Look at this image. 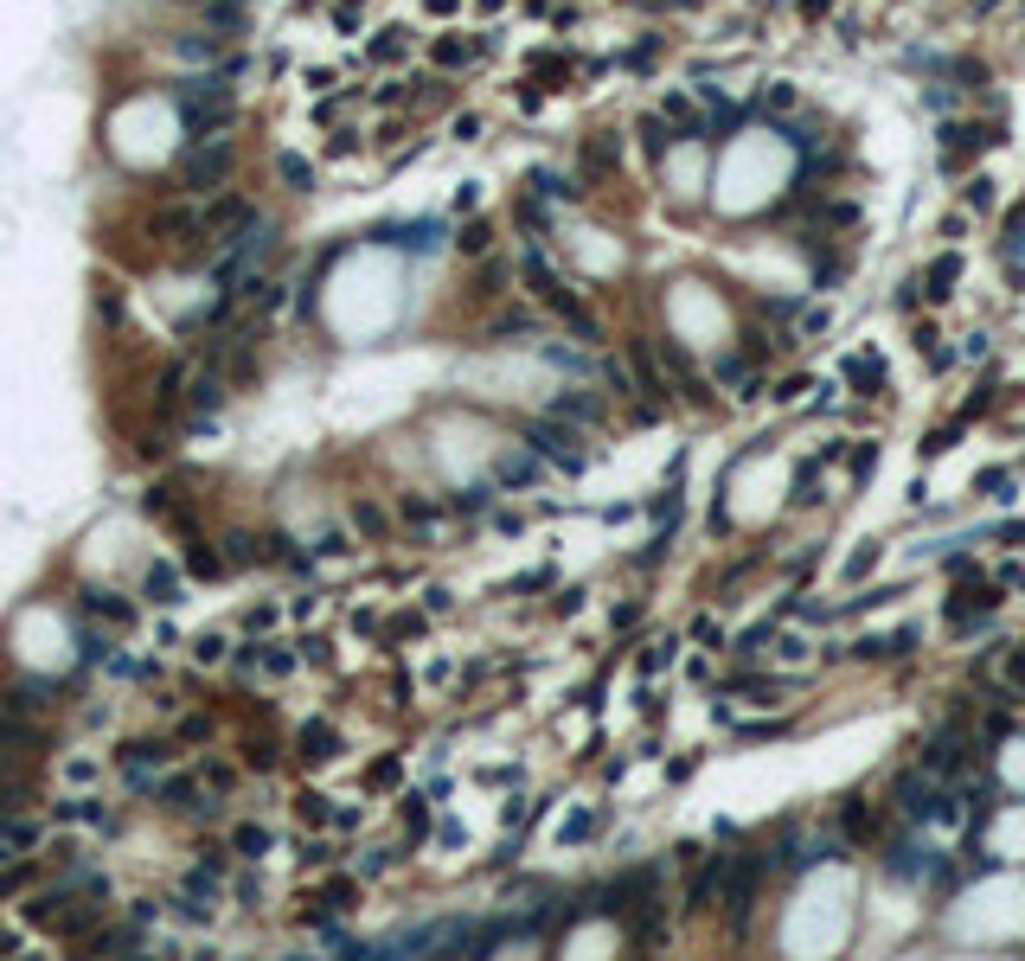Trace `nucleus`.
<instances>
[{
  "label": "nucleus",
  "mask_w": 1025,
  "mask_h": 961,
  "mask_svg": "<svg viewBox=\"0 0 1025 961\" xmlns=\"http://www.w3.org/2000/svg\"><path fill=\"white\" fill-rule=\"evenodd\" d=\"M378 238H385V244H398V251H437V244H442V219H417V224H385Z\"/></svg>",
  "instance_id": "13"
},
{
  "label": "nucleus",
  "mask_w": 1025,
  "mask_h": 961,
  "mask_svg": "<svg viewBox=\"0 0 1025 961\" xmlns=\"http://www.w3.org/2000/svg\"><path fill=\"white\" fill-rule=\"evenodd\" d=\"M589 827H596V814H571V820H564V840H584Z\"/></svg>",
  "instance_id": "38"
},
{
  "label": "nucleus",
  "mask_w": 1025,
  "mask_h": 961,
  "mask_svg": "<svg viewBox=\"0 0 1025 961\" xmlns=\"http://www.w3.org/2000/svg\"><path fill=\"white\" fill-rule=\"evenodd\" d=\"M38 885V865H13V872H0V897H20V891Z\"/></svg>",
  "instance_id": "26"
},
{
  "label": "nucleus",
  "mask_w": 1025,
  "mask_h": 961,
  "mask_svg": "<svg viewBox=\"0 0 1025 961\" xmlns=\"http://www.w3.org/2000/svg\"><path fill=\"white\" fill-rule=\"evenodd\" d=\"M45 693H52L45 680H13V693H7V705H20V711H38V705H45Z\"/></svg>",
  "instance_id": "23"
},
{
  "label": "nucleus",
  "mask_w": 1025,
  "mask_h": 961,
  "mask_svg": "<svg viewBox=\"0 0 1025 961\" xmlns=\"http://www.w3.org/2000/svg\"><path fill=\"white\" fill-rule=\"evenodd\" d=\"M519 269H526V283H532V296L545 301L551 314H564V321H571V328L584 333V340H596V321H589V314H584V301L571 296V283H564V276H558V269H551V263L539 257V251H526V263H519Z\"/></svg>",
  "instance_id": "2"
},
{
  "label": "nucleus",
  "mask_w": 1025,
  "mask_h": 961,
  "mask_svg": "<svg viewBox=\"0 0 1025 961\" xmlns=\"http://www.w3.org/2000/svg\"><path fill=\"white\" fill-rule=\"evenodd\" d=\"M38 743H45V731H38L20 705L0 699V750H7V756H26V750H38Z\"/></svg>",
  "instance_id": "8"
},
{
  "label": "nucleus",
  "mask_w": 1025,
  "mask_h": 961,
  "mask_svg": "<svg viewBox=\"0 0 1025 961\" xmlns=\"http://www.w3.org/2000/svg\"><path fill=\"white\" fill-rule=\"evenodd\" d=\"M231 654H238V641H231V634H199V641H192V661H199V666H224Z\"/></svg>",
  "instance_id": "21"
},
{
  "label": "nucleus",
  "mask_w": 1025,
  "mask_h": 961,
  "mask_svg": "<svg viewBox=\"0 0 1025 961\" xmlns=\"http://www.w3.org/2000/svg\"><path fill=\"white\" fill-rule=\"evenodd\" d=\"M494 481H507V487H532L539 481V455L526 449V455H507L500 468H494Z\"/></svg>",
  "instance_id": "19"
},
{
  "label": "nucleus",
  "mask_w": 1025,
  "mask_h": 961,
  "mask_svg": "<svg viewBox=\"0 0 1025 961\" xmlns=\"http://www.w3.org/2000/svg\"><path fill=\"white\" fill-rule=\"evenodd\" d=\"M827 7H834V0H802V13H807V20H820Z\"/></svg>",
  "instance_id": "41"
},
{
  "label": "nucleus",
  "mask_w": 1025,
  "mask_h": 961,
  "mask_svg": "<svg viewBox=\"0 0 1025 961\" xmlns=\"http://www.w3.org/2000/svg\"><path fill=\"white\" fill-rule=\"evenodd\" d=\"M968 206H974V212L993 206V180H968Z\"/></svg>",
  "instance_id": "36"
},
{
  "label": "nucleus",
  "mask_w": 1025,
  "mask_h": 961,
  "mask_svg": "<svg viewBox=\"0 0 1025 961\" xmlns=\"http://www.w3.org/2000/svg\"><path fill=\"white\" fill-rule=\"evenodd\" d=\"M961 763H968V743H961V731H943V738H929V750H923V763H916V770H923L929 782H943V776H955Z\"/></svg>",
  "instance_id": "9"
},
{
  "label": "nucleus",
  "mask_w": 1025,
  "mask_h": 961,
  "mask_svg": "<svg viewBox=\"0 0 1025 961\" xmlns=\"http://www.w3.org/2000/svg\"><path fill=\"white\" fill-rule=\"evenodd\" d=\"M846 378H852L859 391H879V385H884V366H879V360H872V353H866L859 366H846Z\"/></svg>",
  "instance_id": "27"
},
{
  "label": "nucleus",
  "mask_w": 1025,
  "mask_h": 961,
  "mask_svg": "<svg viewBox=\"0 0 1025 961\" xmlns=\"http://www.w3.org/2000/svg\"><path fill=\"white\" fill-rule=\"evenodd\" d=\"M1000 699L1025 705V648H1006V673H1000Z\"/></svg>",
  "instance_id": "20"
},
{
  "label": "nucleus",
  "mask_w": 1025,
  "mask_h": 961,
  "mask_svg": "<svg viewBox=\"0 0 1025 961\" xmlns=\"http://www.w3.org/2000/svg\"><path fill=\"white\" fill-rule=\"evenodd\" d=\"M955 276H961V251H943V257L929 263V276H923V296H929V301H949L955 296Z\"/></svg>",
  "instance_id": "16"
},
{
  "label": "nucleus",
  "mask_w": 1025,
  "mask_h": 961,
  "mask_svg": "<svg viewBox=\"0 0 1025 961\" xmlns=\"http://www.w3.org/2000/svg\"><path fill=\"white\" fill-rule=\"evenodd\" d=\"M820 219H827V224H859V206H846V199H840V206H827Z\"/></svg>",
  "instance_id": "37"
},
{
  "label": "nucleus",
  "mask_w": 1025,
  "mask_h": 961,
  "mask_svg": "<svg viewBox=\"0 0 1025 961\" xmlns=\"http://www.w3.org/2000/svg\"><path fill=\"white\" fill-rule=\"evenodd\" d=\"M38 847V820H26V808H7L0 814V852L7 859H26Z\"/></svg>",
  "instance_id": "12"
},
{
  "label": "nucleus",
  "mask_w": 1025,
  "mask_h": 961,
  "mask_svg": "<svg viewBox=\"0 0 1025 961\" xmlns=\"http://www.w3.org/2000/svg\"><path fill=\"white\" fill-rule=\"evenodd\" d=\"M673 661V641H654L648 654H641V673H660V666Z\"/></svg>",
  "instance_id": "32"
},
{
  "label": "nucleus",
  "mask_w": 1025,
  "mask_h": 961,
  "mask_svg": "<svg viewBox=\"0 0 1025 961\" xmlns=\"http://www.w3.org/2000/svg\"><path fill=\"white\" fill-rule=\"evenodd\" d=\"M840 827H846V833H852V840H866V833H872V808H866V802L852 795V802H846V808H840Z\"/></svg>",
  "instance_id": "24"
},
{
  "label": "nucleus",
  "mask_w": 1025,
  "mask_h": 961,
  "mask_svg": "<svg viewBox=\"0 0 1025 961\" xmlns=\"http://www.w3.org/2000/svg\"><path fill=\"white\" fill-rule=\"evenodd\" d=\"M231 167H238V148L224 142V135H206V142H192L180 154V186L186 192H219L231 180Z\"/></svg>",
  "instance_id": "3"
},
{
  "label": "nucleus",
  "mask_w": 1025,
  "mask_h": 961,
  "mask_svg": "<svg viewBox=\"0 0 1025 961\" xmlns=\"http://www.w3.org/2000/svg\"><path fill=\"white\" fill-rule=\"evenodd\" d=\"M161 776H167V750L161 743H129L122 750V788L129 795H154Z\"/></svg>",
  "instance_id": "5"
},
{
  "label": "nucleus",
  "mask_w": 1025,
  "mask_h": 961,
  "mask_svg": "<svg viewBox=\"0 0 1025 961\" xmlns=\"http://www.w3.org/2000/svg\"><path fill=\"white\" fill-rule=\"evenodd\" d=\"M180 590H186V577L174 564H147V603H180Z\"/></svg>",
  "instance_id": "18"
},
{
  "label": "nucleus",
  "mask_w": 1025,
  "mask_h": 961,
  "mask_svg": "<svg viewBox=\"0 0 1025 961\" xmlns=\"http://www.w3.org/2000/svg\"><path fill=\"white\" fill-rule=\"evenodd\" d=\"M353 904H360V879H328L308 904V924H340V917H353Z\"/></svg>",
  "instance_id": "7"
},
{
  "label": "nucleus",
  "mask_w": 1025,
  "mask_h": 961,
  "mask_svg": "<svg viewBox=\"0 0 1025 961\" xmlns=\"http://www.w3.org/2000/svg\"><path fill=\"white\" fill-rule=\"evenodd\" d=\"M757 859H731V872H725V917H731V929H743V917H750V904H757Z\"/></svg>",
  "instance_id": "6"
},
{
  "label": "nucleus",
  "mask_w": 1025,
  "mask_h": 961,
  "mask_svg": "<svg viewBox=\"0 0 1025 961\" xmlns=\"http://www.w3.org/2000/svg\"><path fill=\"white\" fill-rule=\"evenodd\" d=\"M90 609H97V616H110L115 629H122V622H129V616H135V609H129V603H122V596H110V590H97V596H90Z\"/></svg>",
  "instance_id": "29"
},
{
  "label": "nucleus",
  "mask_w": 1025,
  "mask_h": 961,
  "mask_svg": "<svg viewBox=\"0 0 1025 961\" xmlns=\"http://www.w3.org/2000/svg\"><path fill=\"white\" fill-rule=\"evenodd\" d=\"M398 756H385V763H372V788H398Z\"/></svg>",
  "instance_id": "31"
},
{
  "label": "nucleus",
  "mask_w": 1025,
  "mask_h": 961,
  "mask_svg": "<svg viewBox=\"0 0 1025 961\" xmlns=\"http://www.w3.org/2000/svg\"><path fill=\"white\" fill-rule=\"evenodd\" d=\"M0 949H13V956H20V936H13V929H0Z\"/></svg>",
  "instance_id": "42"
},
{
  "label": "nucleus",
  "mask_w": 1025,
  "mask_h": 961,
  "mask_svg": "<svg viewBox=\"0 0 1025 961\" xmlns=\"http://www.w3.org/2000/svg\"><path fill=\"white\" fill-rule=\"evenodd\" d=\"M635 135H641V154H648V161H666V148L680 142L666 115H641V122H635Z\"/></svg>",
  "instance_id": "17"
},
{
  "label": "nucleus",
  "mask_w": 1025,
  "mask_h": 961,
  "mask_svg": "<svg viewBox=\"0 0 1025 961\" xmlns=\"http://www.w3.org/2000/svg\"><path fill=\"white\" fill-rule=\"evenodd\" d=\"M340 750H346V743H340V731H333V725H321V718H308V725H301V738H295V756H301V763H333Z\"/></svg>",
  "instance_id": "10"
},
{
  "label": "nucleus",
  "mask_w": 1025,
  "mask_h": 961,
  "mask_svg": "<svg viewBox=\"0 0 1025 961\" xmlns=\"http://www.w3.org/2000/svg\"><path fill=\"white\" fill-rule=\"evenodd\" d=\"M276 174H283V186H289V192H315V186H321V167H315L308 154H295V148L276 154Z\"/></svg>",
  "instance_id": "15"
},
{
  "label": "nucleus",
  "mask_w": 1025,
  "mask_h": 961,
  "mask_svg": "<svg viewBox=\"0 0 1025 961\" xmlns=\"http://www.w3.org/2000/svg\"><path fill=\"white\" fill-rule=\"evenodd\" d=\"M577 443H584V437H577V430H564V423H526V449H532L539 462H558L564 475H577V468L589 462Z\"/></svg>",
  "instance_id": "4"
},
{
  "label": "nucleus",
  "mask_w": 1025,
  "mask_h": 961,
  "mask_svg": "<svg viewBox=\"0 0 1025 961\" xmlns=\"http://www.w3.org/2000/svg\"><path fill=\"white\" fill-rule=\"evenodd\" d=\"M487 238H494L487 224H469V231H462V251H469V257H481V251H487Z\"/></svg>",
  "instance_id": "33"
},
{
  "label": "nucleus",
  "mask_w": 1025,
  "mask_h": 961,
  "mask_svg": "<svg viewBox=\"0 0 1025 961\" xmlns=\"http://www.w3.org/2000/svg\"><path fill=\"white\" fill-rule=\"evenodd\" d=\"M238 852L244 859H269V827H238Z\"/></svg>",
  "instance_id": "28"
},
{
  "label": "nucleus",
  "mask_w": 1025,
  "mask_h": 961,
  "mask_svg": "<svg viewBox=\"0 0 1025 961\" xmlns=\"http://www.w3.org/2000/svg\"><path fill=\"white\" fill-rule=\"evenodd\" d=\"M872 462H879V443H866L859 455H852V475H872Z\"/></svg>",
  "instance_id": "40"
},
{
  "label": "nucleus",
  "mask_w": 1025,
  "mask_h": 961,
  "mask_svg": "<svg viewBox=\"0 0 1025 961\" xmlns=\"http://www.w3.org/2000/svg\"><path fill=\"white\" fill-rule=\"evenodd\" d=\"M199 782H206L212 795H231V788H238V770H231V763H199Z\"/></svg>",
  "instance_id": "25"
},
{
  "label": "nucleus",
  "mask_w": 1025,
  "mask_h": 961,
  "mask_svg": "<svg viewBox=\"0 0 1025 961\" xmlns=\"http://www.w3.org/2000/svg\"><path fill=\"white\" fill-rule=\"evenodd\" d=\"M174 110H180V122L192 129V142H206V135H224V129H231V90L219 84V71L186 77V84H174Z\"/></svg>",
  "instance_id": "1"
},
{
  "label": "nucleus",
  "mask_w": 1025,
  "mask_h": 961,
  "mask_svg": "<svg viewBox=\"0 0 1025 961\" xmlns=\"http://www.w3.org/2000/svg\"><path fill=\"white\" fill-rule=\"evenodd\" d=\"M385 865H392V852H385V847H372L366 859H360V879H378V872H385Z\"/></svg>",
  "instance_id": "34"
},
{
  "label": "nucleus",
  "mask_w": 1025,
  "mask_h": 961,
  "mask_svg": "<svg viewBox=\"0 0 1025 961\" xmlns=\"http://www.w3.org/2000/svg\"><path fill=\"white\" fill-rule=\"evenodd\" d=\"M769 110H795V84H775L769 90Z\"/></svg>",
  "instance_id": "39"
},
{
  "label": "nucleus",
  "mask_w": 1025,
  "mask_h": 961,
  "mask_svg": "<svg viewBox=\"0 0 1025 961\" xmlns=\"http://www.w3.org/2000/svg\"><path fill=\"white\" fill-rule=\"evenodd\" d=\"M558 417L564 423H603V398H577L571 391V398H558Z\"/></svg>",
  "instance_id": "22"
},
{
  "label": "nucleus",
  "mask_w": 1025,
  "mask_h": 961,
  "mask_svg": "<svg viewBox=\"0 0 1025 961\" xmlns=\"http://www.w3.org/2000/svg\"><path fill=\"white\" fill-rule=\"evenodd\" d=\"M725 872H731V852H712L705 872L693 879V891H686V904H693V910H712V904L725 897Z\"/></svg>",
  "instance_id": "11"
},
{
  "label": "nucleus",
  "mask_w": 1025,
  "mask_h": 961,
  "mask_svg": "<svg viewBox=\"0 0 1025 961\" xmlns=\"http://www.w3.org/2000/svg\"><path fill=\"white\" fill-rule=\"evenodd\" d=\"M693 634H698V641H705V648H718V641H725V629H718L712 616H698V622H693Z\"/></svg>",
  "instance_id": "35"
},
{
  "label": "nucleus",
  "mask_w": 1025,
  "mask_h": 961,
  "mask_svg": "<svg viewBox=\"0 0 1025 961\" xmlns=\"http://www.w3.org/2000/svg\"><path fill=\"white\" fill-rule=\"evenodd\" d=\"M481 52H487V38H437L430 45V58H437L442 71H469Z\"/></svg>",
  "instance_id": "14"
},
{
  "label": "nucleus",
  "mask_w": 1025,
  "mask_h": 961,
  "mask_svg": "<svg viewBox=\"0 0 1025 961\" xmlns=\"http://www.w3.org/2000/svg\"><path fill=\"white\" fill-rule=\"evenodd\" d=\"M372 52H378V58H404V52H410V38H404V26H385V38H378Z\"/></svg>",
  "instance_id": "30"
}]
</instances>
